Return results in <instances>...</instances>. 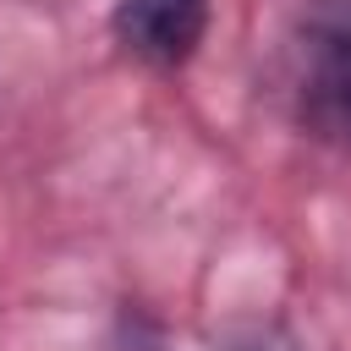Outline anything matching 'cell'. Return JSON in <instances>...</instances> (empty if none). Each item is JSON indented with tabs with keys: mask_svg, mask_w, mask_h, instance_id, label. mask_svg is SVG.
Instances as JSON below:
<instances>
[{
	"mask_svg": "<svg viewBox=\"0 0 351 351\" xmlns=\"http://www.w3.org/2000/svg\"><path fill=\"white\" fill-rule=\"evenodd\" d=\"M296 110L313 137L351 148V11L307 22L296 66Z\"/></svg>",
	"mask_w": 351,
	"mask_h": 351,
	"instance_id": "1",
	"label": "cell"
},
{
	"mask_svg": "<svg viewBox=\"0 0 351 351\" xmlns=\"http://www.w3.org/2000/svg\"><path fill=\"white\" fill-rule=\"evenodd\" d=\"M115 38L148 66H181L208 33V0H115Z\"/></svg>",
	"mask_w": 351,
	"mask_h": 351,
	"instance_id": "2",
	"label": "cell"
}]
</instances>
